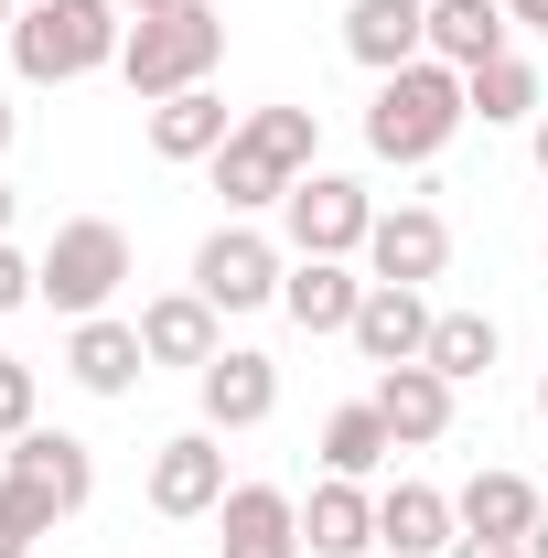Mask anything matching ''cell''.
<instances>
[{"label": "cell", "instance_id": "cell-7", "mask_svg": "<svg viewBox=\"0 0 548 558\" xmlns=\"http://www.w3.org/2000/svg\"><path fill=\"white\" fill-rule=\"evenodd\" d=\"M0 484H11V494H33V505H44V515L65 526L75 505L97 494V451H86L75 429H22V440H11V473H0Z\"/></svg>", "mask_w": 548, "mask_h": 558}, {"label": "cell", "instance_id": "cell-5", "mask_svg": "<svg viewBox=\"0 0 548 558\" xmlns=\"http://www.w3.org/2000/svg\"><path fill=\"white\" fill-rule=\"evenodd\" d=\"M33 269H44V301H55V312L97 323V312L119 301V279H130V236H119L108 215H75V226H55V247H44Z\"/></svg>", "mask_w": 548, "mask_h": 558}, {"label": "cell", "instance_id": "cell-19", "mask_svg": "<svg viewBox=\"0 0 548 558\" xmlns=\"http://www.w3.org/2000/svg\"><path fill=\"white\" fill-rule=\"evenodd\" d=\"M140 344H151V365H194V376H205L215 354V301L205 290H172V301H151V312H140Z\"/></svg>", "mask_w": 548, "mask_h": 558}, {"label": "cell", "instance_id": "cell-15", "mask_svg": "<svg viewBox=\"0 0 548 558\" xmlns=\"http://www.w3.org/2000/svg\"><path fill=\"white\" fill-rule=\"evenodd\" d=\"M194 387H205V429H259V418L279 409V365H270V354H248V344H226Z\"/></svg>", "mask_w": 548, "mask_h": 558}, {"label": "cell", "instance_id": "cell-31", "mask_svg": "<svg viewBox=\"0 0 548 558\" xmlns=\"http://www.w3.org/2000/svg\"><path fill=\"white\" fill-rule=\"evenodd\" d=\"M505 22H527V33H548V0H505Z\"/></svg>", "mask_w": 548, "mask_h": 558}, {"label": "cell", "instance_id": "cell-25", "mask_svg": "<svg viewBox=\"0 0 548 558\" xmlns=\"http://www.w3.org/2000/svg\"><path fill=\"white\" fill-rule=\"evenodd\" d=\"M463 97H474L484 130H505V119H527V108H538V65H527V54H495V65L463 75Z\"/></svg>", "mask_w": 548, "mask_h": 558}, {"label": "cell", "instance_id": "cell-18", "mask_svg": "<svg viewBox=\"0 0 548 558\" xmlns=\"http://www.w3.org/2000/svg\"><path fill=\"white\" fill-rule=\"evenodd\" d=\"M226 140H237V119H226V97H215V86L151 97V150H162V161H215Z\"/></svg>", "mask_w": 548, "mask_h": 558}, {"label": "cell", "instance_id": "cell-17", "mask_svg": "<svg viewBox=\"0 0 548 558\" xmlns=\"http://www.w3.org/2000/svg\"><path fill=\"white\" fill-rule=\"evenodd\" d=\"M377 418L398 429V451L441 440V429H452V376H441V365H377Z\"/></svg>", "mask_w": 548, "mask_h": 558}, {"label": "cell", "instance_id": "cell-2", "mask_svg": "<svg viewBox=\"0 0 548 558\" xmlns=\"http://www.w3.org/2000/svg\"><path fill=\"white\" fill-rule=\"evenodd\" d=\"M215 54H226V11L215 0H162V11H130L119 75H130V97H183V86L215 75Z\"/></svg>", "mask_w": 548, "mask_h": 558}, {"label": "cell", "instance_id": "cell-38", "mask_svg": "<svg viewBox=\"0 0 548 558\" xmlns=\"http://www.w3.org/2000/svg\"><path fill=\"white\" fill-rule=\"evenodd\" d=\"M538 418H548V376H538Z\"/></svg>", "mask_w": 548, "mask_h": 558}, {"label": "cell", "instance_id": "cell-13", "mask_svg": "<svg viewBox=\"0 0 548 558\" xmlns=\"http://www.w3.org/2000/svg\"><path fill=\"white\" fill-rule=\"evenodd\" d=\"M344 54L377 65V75L419 65V54H430V0H355V11H344Z\"/></svg>", "mask_w": 548, "mask_h": 558}, {"label": "cell", "instance_id": "cell-29", "mask_svg": "<svg viewBox=\"0 0 548 558\" xmlns=\"http://www.w3.org/2000/svg\"><path fill=\"white\" fill-rule=\"evenodd\" d=\"M22 301H44V269L11 258V236H0V312H22Z\"/></svg>", "mask_w": 548, "mask_h": 558}, {"label": "cell", "instance_id": "cell-24", "mask_svg": "<svg viewBox=\"0 0 548 558\" xmlns=\"http://www.w3.org/2000/svg\"><path fill=\"white\" fill-rule=\"evenodd\" d=\"M388 451H398V429L377 418V398H366V409H334V418H323V462H334L344 484H366Z\"/></svg>", "mask_w": 548, "mask_h": 558}, {"label": "cell", "instance_id": "cell-20", "mask_svg": "<svg viewBox=\"0 0 548 558\" xmlns=\"http://www.w3.org/2000/svg\"><path fill=\"white\" fill-rule=\"evenodd\" d=\"M452 537H463L452 494H430V484H388V494H377V548L430 558V548H452Z\"/></svg>", "mask_w": 548, "mask_h": 558}, {"label": "cell", "instance_id": "cell-6", "mask_svg": "<svg viewBox=\"0 0 548 558\" xmlns=\"http://www.w3.org/2000/svg\"><path fill=\"white\" fill-rule=\"evenodd\" d=\"M279 215H290V258H355V247L377 236V205H366L344 172H301V183L279 194Z\"/></svg>", "mask_w": 548, "mask_h": 558}, {"label": "cell", "instance_id": "cell-23", "mask_svg": "<svg viewBox=\"0 0 548 558\" xmlns=\"http://www.w3.org/2000/svg\"><path fill=\"white\" fill-rule=\"evenodd\" d=\"M452 515H463L474 537H527L548 505H538V484H527V473H474V484L452 494Z\"/></svg>", "mask_w": 548, "mask_h": 558}, {"label": "cell", "instance_id": "cell-36", "mask_svg": "<svg viewBox=\"0 0 548 558\" xmlns=\"http://www.w3.org/2000/svg\"><path fill=\"white\" fill-rule=\"evenodd\" d=\"M0 226H11V183H0Z\"/></svg>", "mask_w": 548, "mask_h": 558}, {"label": "cell", "instance_id": "cell-37", "mask_svg": "<svg viewBox=\"0 0 548 558\" xmlns=\"http://www.w3.org/2000/svg\"><path fill=\"white\" fill-rule=\"evenodd\" d=\"M119 11H162V0H119Z\"/></svg>", "mask_w": 548, "mask_h": 558}, {"label": "cell", "instance_id": "cell-1", "mask_svg": "<svg viewBox=\"0 0 548 558\" xmlns=\"http://www.w3.org/2000/svg\"><path fill=\"white\" fill-rule=\"evenodd\" d=\"M463 119H474L463 75L441 65V54H419V65L377 75V108H366V150H377V161H441Z\"/></svg>", "mask_w": 548, "mask_h": 558}, {"label": "cell", "instance_id": "cell-30", "mask_svg": "<svg viewBox=\"0 0 548 558\" xmlns=\"http://www.w3.org/2000/svg\"><path fill=\"white\" fill-rule=\"evenodd\" d=\"M441 558H527V537H474V526H463V537H452Z\"/></svg>", "mask_w": 548, "mask_h": 558}, {"label": "cell", "instance_id": "cell-27", "mask_svg": "<svg viewBox=\"0 0 548 558\" xmlns=\"http://www.w3.org/2000/svg\"><path fill=\"white\" fill-rule=\"evenodd\" d=\"M44 537H55V515H44L33 494H11V484H0V558H33Z\"/></svg>", "mask_w": 548, "mask_h": 558}, {"label": "cell", "instance_id": "cell-26", "mask_svg": "<svg viewBox=\"0 0 548 558\" xmlns=\"http://www.w3.org/2000/svg\"><path fill=\"white\" fill-rule=\"evenodd\" d=\"M419 365H441L452 387H463V376H484V365H495V323H484V312H441V323H430V354H419Z\"/></svg>", "mask_w": 548, "mask_h": 558}, {"label": "cell", "instance_id": "cell-16", "mask_svg": "<svg viewBox=\"0 0 548 558\" xmlns=\"http://www.w3.org/2000/svg\"><path fill=\"white\" fill-rule=\"evenodd\" d=\"M279 312H290L301 333H355V312H366V279L344 269V258H290V279H279Z\"/></svg>", "mask_w": 548, "mask_h": 558}, {"label": "cell", "instance_id": "cell-4", "mask_svg": "<svg viewBox=\"0 0 548 558\" xmlns=\"http://www.w3.org/2000/svg\"><path fill=\"white\" fill-rule=\"evenodd\" d=\"M301 172H312V108H259L215 150V194L226 205H279Z\"/></svg>", "mask_w": 548, "mask_h": 558}, {"label": "cell", "instance_id": "cell-22", "mask_svg": "<svg viewBox=\"0 0 548 558\" xmlns=\"http://www.w3.org/2000/svg\"><path fill=\"white\" fill-rule=\"evenodd\" d=\"M301 537H312V558H366V548H377V494H355L334 473V484L301 505Z\"/></svg>", "mask_w": 548, "mask_h": 558}, {"label": "cell", "instance_id": "cell-12", "mask_svg": "<svg viewBox=\"0 0 548 558\" xmlns=\"http://www.w3.org/2000/svg\"><path fill=\"white\" fill-rule=\"evenodd\" d=\"M366 269H377V279H398V290L441 279V269H452V226H441L430 205H398V215H377V236H366Z\"/></svg>", "mask_w": 548, "mask_h": 558}, {"label": "cell", "instance_id": "cell-32", "mask_svg": "<svg viewBox=\"0 0 548 558\" xmlns=\"http://www.w3.org/2000/svg\"><path fill=\"white\" fill-rule=\"evenodd\" d=\"M527 558H548V515H538V526H527Z\"/></svg>", "mask_w": 548, "mask_h": 558}, {"label": "cell", "instance_id": "cell-28", "mask_svg": "<svg viewBox=\"0 0 548 558\" xmlns=\"http://www.w3.org/2000/svg\"><path fill=\"white\" fill-rule=\"evenodd\" d=\"M22 429H33V365L0 354V440H22Z\"/></svg>", "mask_w": 548, "mask_h": 558}, {"label": "cell", "instance_id": "cell-8", "mask_svg": "<svg viewBox=\"0 0 548 558\" xmlns=\"http://www.w3.org/2000/svg\"><path fill=\"white\" fill-rule=\"evenodd\" d=\"M279 247L270 236H248V226H215L205 247H194V290H205L215 312H259V301H279Z\"/></svg>", "mask_w": 548, "mask_h": 558}, {"label": "cell", "instance_id": "cell-11", "mask_svg": "<svg viewBox=\"0 0 548 558\" xmlns=\"http://www.w3.org/2000/svg\"><path fill=\"white\" fill-rule=\"evenodd\" d=\"M226 451H215V429H183V440H162V462H151V505L162 515H215L226 505Z\"/></svg>", "mask_w": 548, "mask_h": 558}, {"label": "cell", "instance_id": "cell-10", "mask_svg": "<svg viewBox=\"0 0 548 558\" xmlns=\"http://www.w3.org/2000/svg\"><path fill=\"white\" fill-rule=\"evenodd\" d=\"M430 323H441V312H430L419 290H398V279H366L355 354H366V365H419V354H430Z\"/></svg>", "mask_w": 548, "mask_h": 558}, {"label": "cell", "instance_id": "cell-9", "mask_svg": "<svg viewBox=\"0 0 548 558\" xmlns=\"http://www.w3.org/2000/svg\"><path fill=\"white\" fill-rule=\"evenodd\" d=\"M215 558H301V505L279 484H237L215 505Z\"/></svg>", "mask_w": 548, "mask_h": 558}, {"label": "cell", "instance_id": "cell-21", "mask_svg": "<svg viewBox=\"0 0 548 558\" xmlns=\"http://www.w3.org/2000/svg\"><path fill=\"white\" fill-rule=\"evenodd\" d=\"M505 33H516V22H505V0H430V54H441L452 75L495 65V54H505Z\"/></svg>", "mask_w": 548, "mask_h": 558}, {"label": "cell", "instance_id": "cell-14", "mask_svg": "<svg viewBox=\"0 0 548 558\" xmlns=\"http://www.w3.org/2000/svg\"><path fill=\"white\" fill-rule=\"evenodd\" d=\"M65 376L86 387V398H130L140 376H151V344H140V323H75V344H65Z\"/></svg>", "mask_w": 548, "mask_h": 558}, {"label": "cell", "instance_id": "cell-3", "mask_svg": "<svg viewBox=\"0 0 548 558\" xmlns=\"http://www.w3.org/2000/svg\"><path fill=\"white\" fill-rule=\"evenodd\" d=\"M119 44H130L119 0H33V11L11 22V65H22V86H75V75L119 65Z\"/></svg>", "mask_w": 548, "mask_h": 558}, {"label": "cell", "instance_id": "cell-33", "mask_svg": "<svg viewBox=\"0 0 548 558\" xmlns=\"http://www.w3.org/2000/svg\"><path fill=\"white\" fill-rule=\"evenodd\" d=\"M11 22H22V11H11V0H0V44H11Z\"/></svg>", "mask_w": 548, "mask_h": 558}, {"label": "cell", "instance_id": "cell-34", "mask_svg": "<svg viewBox=\"0 0 548 558\" xmlns=\"http://www.w3.org/2000/svg\"><path fill=\"white\" fill-rule=\"evenodd\" d=\"M0 150H11V97H0Z\"/></svg>", "mask_w": 548, "mask_h": 558}, {"label": "cell", "instance_id": "cell-35", "mask_svg": "<svg viewBox=\"0 0 548 558\" xmlns=\"http://www.w3.org/2000/svg\"><path fill=\"white\" fill-rule=\"evenodd\" d=\"M538 172H548V119H538Z\"/></svg>", "mask_w": 548, "mask_h": 558}]
</instances>
